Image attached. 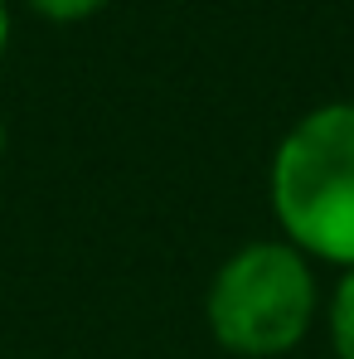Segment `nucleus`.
Returning <instances> with one entry per match:
<instances>
[{
  "label": "nucleus",
  "instance_id": "5",
  "mask_svg": "<svg viewBox=\"0 0 354 359\" xmlns=\"http://www.w3.org/2000/svg\"><path fill=\"white\" fill-rule=\"evenodd\" d=\"M5 49H10V5L0 0V59H5Z\"/></svg>",
  "mask_w": 354,
  "mask_h": 359
},
{
  "label": "nucleus",
  "instance_id": "6",
  "mask_svg": "<svg viewBox=\"0 0 354 359\" xmlns=\"http://www.w3.org/2000/svg\"><path fill=\"white\" fill-rule=\"evenodd\" d=\"M0 161H5V117H0Z\"/></svg>",
  "mask_w": 354,
  "mask_h": 359
},
{
  "label": "nucleus",
  "instance_id": "4",
  "mask_svg": "<svg viewBox=\"0 0 354 359\" xmlns=\"http://www.w3.org/2000/svg\"><path fill=\"white\" fill-rule=\"evenodd\" d=\"M34 15H44V20H54V25H78V20H93V15H102L112 0H25Z\"/></svg>",
  "mask_w": 354,
  "mask_h": 359
},
{
  "label": "nucleus",
  "instance_id": "2",
  "mask_svg": "<svg viewBox=\"0 0 354 359\" xmlns=\"http://www.w3.org/2000/svg\"><path fill=\"white\" fill-rule=\"evenodd\" d=\"M315 311H320L315 267L287 238L243 243L233 257L219 262L204 297L209 335L243 359L292 355L311 335Z\"/></svg>",
  "mask_w": 354,
  "mask_h": 359
},
{
  "label": "nucleus",
  "instance_id": "1",
  "mask_svg": "<svg viewBox=\"0 0 354 359\" xmlns=\"http://www.w3.org/2000/svg\"><path fill=\"white\" fill-rule=\"evenodd\" d=\"M272 214L311 262L354 272V102H325L292 121L272 151Z\"/></svg>",
  "mask_w": 354,
  "mask_h": 359
},
{
  "label": "nucleus",
  "instance_id": "3",
  "mask_svg": "<svg viewBox=\"0 0 354 359\" xmlns=\"http://www.w3.org/2000/svg\"><path fill=\"white\" fill-rule=\"evenodd\" d=\"M325 325H330V350H335V359H354V272H345L335 282Z\"/></svg>",
  "mask_w": 354,
  "mask_h": 359
}]
</instances>
